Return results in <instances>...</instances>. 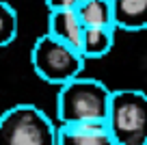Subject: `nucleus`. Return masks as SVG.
<instances>
[{"label":"nucleus","instance_id":"f257e3e1","mask_svg":"<svg viewBox=\"0 0 147 145\" xmlns=\"http://www.w3.org/2000/svg\"><path fill=\"white\" fill-rule=\"evenodd\" d=\"M113 91L95 78L80 76L59 89L56 119L59 126L74 123H106Z\"/></svg>","mask_w":147,"mask_h":145},{"label":"nucleus","instance_id":"f03ea898","mask_svg":"<svg viewBox=\"0 0 147 145\" xmlns=\"http://www.w3.org/2000/svg\"><path fill=\"white\" fill-rule=\"evenodd\" d=\"M106 126L115 145H147V93L138 89L113 91Z\"/></svg>","mask_w":147,"mask_h":145},{"label":"nucleus","instance_id":"7ed1b4c3","mask_svg":"<svg viewBox=\"0 0 147 145\" xmlns=\"http://www.w3.org/2000/svg\"><path fill=\"white\" fill-rule=\"evenodd\" d=\"M0 145H56V123L35 104H15L0 115Z\"/></svg>","mask_w":147,"mask_h":145},{"label":"nucleus","instance_id":"20e7f679","mask_svg":"<svg viewBox=\"0 0 147 145\" xmlns=\"http://www.w3.org/2000/svg\"><path fill=\"white\" fill-rule=\"evenodd\" d=\"M30 63H32L35 74L41 80L63 87L82 76L87 61L78 50L61 43L59 39H54L46 33L32 43Z\"/></svg>","mask_w":147,"mask_h":145},{"label":"nucleus","instance_id":"39448f33","mask_svg":"<svg viewBox=\"0 0 147 145\" xmlns=\"http://www.w3.org/2000/svg\"><path fill=\"white\" fill-rule=\"evenodd\" d=\"M56 145H115L106 123L56 126Z\"/></svg>","mask_w":147,"mask_h":145},{"label":"nucleus","instance_id":"423d86ee","mask_svg":"<svg viewBox=\"0 0 147 145\" xmlns=\"http://www.w3.org/2000/svg\"><path fill=\"white\" fill-rule=\"evenodd\" d=\"M48 35L80 52L84 26L76 11H50V15H48Z\"/></svg>","mask_w":147,"mask_h":145},{"label":"nucleus","instance_id":"0eeeda50","mask_svg":"<svg viewBox=\"0 0 147 145\" xmlns=\"http://www.w3.org/2000/svg\"><path fill=\"white\" fill-rule=\"evenodd\" d=\"M115 28L145 30L147 28V0H110Z\"/></svg>","mask_w":147,"mask_h":145},{"label":"nucleus","instance_id":"6e6552de","mask_svg":"<svg viewBox=\"0 0 147 145\" xmlns=\"http://www.w3.org/2000/svg\"><path fill=\"white\" fill-rule=\"evenodd\" d=\"M84 28H115L110 0H87L76 9Z\"/></svg>","mask_w":147,"mask_h":145},{"label":"nucleus","instance_id":"1a4fd4ad","mask_svg":"<svg viewBox=\"0 0 147 145\" xmlns=\"http://www.w3.org/2000/svg\"><path fill=\"white\" fill-rule=\"evenodd\" d=\"M115 45V28H84L80 54L87 59H104Z\"/></svg>","mask_w":147,"mask_h":145},{"label":"nucleus","instance_id":"9d476101","mask_svg":"<svg viewBox=\"0 0 147 145\" xmlns=\"http://www.w3.org/2000/svg\"><path fill=\"white\" fill-rule=\"evenodd\" d=\"M18 28H20V20L15 9L9 2L0 0V48L13 43L18 37Z\"/></svg>","mask_w":147,"mask_h":145},{"label":"nucleus","instance_id":"9b49d317","mask_svg":"<svg viewBox=\"0 0 147 145\" xmlns=\"http://www.w3.org/2000/svg\"><path fill=\"white\" fill-rule=\"evenodd\" d=\"M84 2L87 0H46V5H48L50 11H76Z\"/></svg>","mask_w":147,"mask_h":145}]
</instances>
